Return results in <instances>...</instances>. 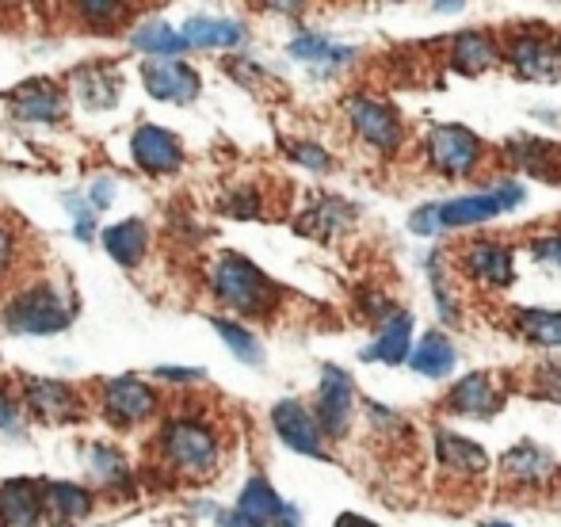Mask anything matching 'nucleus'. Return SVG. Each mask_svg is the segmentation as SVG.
I'll use <instances>...</instances> for the list:
<instances>
[{
    "mask_svg": "<svg viewBox=\"0 0 561 527\" xmlns=\"http://www.w3.org/2000/svg\"><path fill=\"white\" fill-rule=\"evenodd\" d=\"M512 333L535 348L558 352L561 348V310H542V306H516L512 310Z\"/></svg>",
    "mask_w": 561,
    "mask_h": 527,
    "instance_id": "26",
    "label": "nucleus"
},
{
    "mask_svg": "<svg viewBox=\"0 0 561 527\" xmlns=\"http://www.w3.org/2000/svg\"><path fill=\"white\" fill-rule=\"evenodd\" d=\"M336 527H382V524L367 520V516H359V513H344V516H336Z\"/></svg>",
    "mask_w": 561,
    "mask_h": 527,
    "instance_id": "47",
    "label": "nucleus"
},
{
    "mask_svg": "<svg viewBox=\"0 0 561 527\" xmlns=\"http://www.w3.org/2000/svg\"><path fill=\"white\" fill-rule=\"evenodd\" d=\"M104 413L112 424H138L157 413V394L134 375L104 382Z\"/></svg>",
    "mask_w": 561,
    "mask_h": 527,
    "instance_id": "16",
    "label": "nucleus"
},
{
    "mask_svg": "<svg viewBox=\"0 0 561 527\" xmlns=\"http://www.w3.org/2000/svg\"><path fill=\"white\" fill-rule=\"evenodd\" d=\"M504 61L519 81L558 84L561 81V31L542 20H516L504 27Z\"/></svg>",
    "mask_w": 561,
    "mask_h": 527,
    "instance_id": "3",
    "label": "nucleus"
},
{
    "mask_svg": "<svg viewBox=\"0 0 561 527\" xmlns=\"http://www.w3.org/2000/svg\"><path fill=\"white\" fill-rule=\"evenodd\" d=\"M130 149H134V161L146 172H153V176H172V172L184 164V146H180V138L164 127H153V123L134 130Z\"/></svg>",
    "mask_w": 561,
    "mask_h": 527,
    "instance_id": "17",
    "label": "nucleus"
},
{
    "mask_svg": "<svg viewBox=\"0 0 561 527\" xmlns=\"http://www.w3.org/2000/svg\"><path fill=\"white\" fill-rule=\"evenodd\" d=\"M290 58L302 61V66H310L318 77H336L344 66H352L355 61V46H344V43H333L329 35H318V31H302V35L290 38Z\"/></svg>",
    "mask_w": 561,
    "mask_h": 527,
    "instance_id": "20",
    "label": "nucleus"
},
{
    "mask_svg": "<svg viewBox=\"0 0 561 527\" xmlns=\"http://www.w3.org/2000/svg\"><path fill=\"white\" fill-rule=\"evenodd\" d=\"M344 115L352 123L355 138L375 149V153H398L409 138V127L398 115V107L378 96V92H352L344 100Z\"/></svg>",
    "mask_w": 561,
    "mask_h": 527,
    "instance_id": "7",
    "label": "nucleus"
},
{
    "mask_svg": "<svg viewBox=\"0 0 561 527\" xmlns=\"http://www.w3.org/2000/svg\"><path fill=\"white\" fill-rule=\"evenodd\" d=\"M141 81H146V92L164 104H192L199 96L203 81L195 69H187L184 61H169V58H157L141 66Z\"/></svg>",
    "mask_w": 561,
    "mask_h": 527,
    "instance_id": "15",
    "label": "nucleus"
},
{
    "mask_svg": "<svg viewBox=\"0 0 561 527\" xmlns=\"http://www.w3.org/2000/svg\"><path fill=\"white\" fill-rule=\"evenodd\" d=\"M413 313L409 310H398L390 321H386L382 329H378L375 341L363 348V359L367 364H386V367H398V364H409V356H413Z\"/></svg>",
    "mask_w": 561,
    "mask_h": 527,
    "instance_id": "23",
    "label": "nucleus"
},
{
    "mask_svg": "<svg viewBox=\"0 0 561 527\" xmlns=\"http://www.w3.org/2000/svg\"><path fill=\"white\" fill-rule=\"evenodd\" d=\"M496 470H501V482L508 485L512 493H550L558 490L561 482V462L535 439H519L508 451L496 459Z\"/></svg>",
    "mask_w": 561,
    "mask_h": 527,
    "instance_id": "9",
    "label": "nucleus"
},
{
    "mask_svg": "<svg viewBox=\"0 0 561 527\" xmlns=\"http://www.w3.org/2000/svg\"><path fill=\"white\" fill-rule=\"evenodd\" d=\"M531 261L550 267V272H561V230H550V233H539L531 238Z\"/></svg>",
    "mask_w": 561,
    "mask_h": 527,
    "instance_id": "38",
    "label": "nucleus"
},
{
    "mask_svg": "<svg viewBox=\"0 0 561 527\" xmlns=\"http://www.w3.org/2000/svg\"><path fill=\"white\" fill-rule=\"evenodd\" d=\"M439 409L450 416H470V421H489L504 409V382L493 371H470L447 387Z\"/></svg>",
    "mask_w": 561,
    "mask_h": 527,
    "instance_id": "11",
    "label": "nucleus"
},
{
    "mask_svg": "<svg viewBox=\"0 0 561 527\" xmlns=\"http://www.w3.org/2000/svg\"><path fill=\"white\" fill-rule=\"evenodd\" d=\"M153 375L161 382H187V387H192V382L207 379V371H199V367H157Z\"/></svg>",
    "mask_w": 561,
    "mask_h": 527,
    "instance_id": "44",
    "label": "nucleus"
},
{
    "mask_svg": "<svg viewBox=\"0 0 561 527\" xmlns=\"http://www.w3.org/2000/svg\"><path fill=\"white\" fill-rule=\"evenodd\" d=\"M210 325L218 329V336L226 341V348L233 352L241 364H249V367L264 364V348H260V341L244 325H237V321H229V318H210Z\"/></svg>",
    "mask_w": 561,
    "mask_h": 527,
    "instance_id": "33",
    "label": "nucleus"
},
{
    "mask_svg": "<svg viewBox=\"0 0 561 527\" xmlns=\"http://www.w3.org/2000/svg\"><path fill=\"white\" fill-rule=\"evenodd\" d=\"M313 416H318L325 439H344L355 421V382L344 367L325 364L318 382V401H313Z\"/></svg>",
    "mask_w": 561,
    "mask_h": 527,
    "instance_id": "10",
    "label": "nucleus"
},
{
    "mask_svg": "<svg viewBox=\"0 0 561 527\" xmlns=\"http://www.w3.org/2000/svg\"><path fill=\"white\" fill-rule=\"evenodd\" d=\"M275 527H302V516H298V508L295 505L283 508V516H279V524H275Z\"/></svg>",
    "mask_w": 561,
    "mask_h": 527,
    "instance_id": "48",
    "label": "nucleus"
},
{
    "mask_svg": "<svg viewBox=\"0 0 561 527\" xmlns=\"http://www.w3.org/2000/svg\"><path fill=\"white\" fill-rule=\"evenodd\" d=\"M218 527H249L237 513H218Z\"/></svg>",
    "mask_w": 561,
    "mask_h": 527,
    "instance_id": "49",
    "label": "nucleus"
},
{
    "mask_svg": "<svg viewBox=\"0 0 561 527\" xmlns=\"http://www.w3.org/2000/svg\"><path fill=\"white\" fill-rule=\"evenodd\" d=\"M272 428L290 451L298 455H310V459H329V447H325V432H321L318 416L306 401L298 398H283L272 405Z\"/></svg>",
    "mask_w": 561,
    "mask_h": 527,
    "instance_id": "12",
    "label": "nucleus"
},
{
    "mask_svg": "<svg viewBox=\"0 0 561 527\" xmlns=\"http://www.w3.org/2000/svg\"><path fill=\"white\" fill-rule=\"evenodd\" d=\"M283 508H287V501L272 490V482H267V478H260V474H252L249 482H244L241 497H237L233 513L241 516L249 527H275V524H279V516H283Z\"/></svg>",
    "mask_w": 561,
    "mask_h": 527,
    "instance_id": "25",
    "label": "nucleus"
},
{
    "mask_svg": "<svg viewBox=\"0 0 561 527\" xmlns=\"http://www.w3.org/2000/svg\"><path fill=\"white\" fill-rule=\"evenodd\" d=\"M462 8H466V4H436L432 12H462Z\"/></svg>",
    "mask_w": 561,
    "mask_h": 527,
    "instance_id": "50",
    "label": "nucleus"
},
{
    "mask_svg": "<svg viewBox=\"0 0 561 527\" xmlns=\"http://www.w3.org/2000/svg\"><path fill=\"white\" fill-rule=\"evenodd\" d=\"M352 222H355V203L336 199V195H318V199L295 218V230L306 233V238L329 241V238H340L344 230H352Z\"/></svg>",
    "mask_w": 561,
    "mask_h": 527,
    "instance_id": "21",
    "label": "nucleus"
},
{
    "mask_svg": "<svg viewBox=\"0 0 561 527\" xmlns=\"http://www.w3.org/2000/svg\"><path fill=\"white\" fill-rule=\"evenodd\" d=\"M226 69L237 77V81L244 84V89H260V84L267 81L264 69H260L256 61H249V58H229V61H226Z\"/></svg>",
    "mask_w": 561,
    "mask_h": 527,
    "instance_id": "41",
    "label": "nucleus"
},
{
    "mask_svg": "<svg viewBox=\"0 0 561 527\" xmlns=\"http://www.w3.org/2000/svg\"><path fill=\"white\" fill-rule=\"evenodd\" d=\"M485 527H516V524H508V520H489Z\"/></svg>",
    "mask_w": 561,
    "mask_h": 527,
    "instance_id": "51",
    "label": "nucleus"
},
{
    "mask_svg": "<svg viewBox=\"0 0 561 527\" xmlns=\"http://www.w3.org/2000/svg\"><path fill=\"white\" fill-rule=\"evenodd\" d=\"M112 199H115V180H96V184H92V192H89V203L96 210H104V207H112Z\"/></svg>",
    "mask_w": 561,
    "mask_h": 527,
    "instance_id": "46",
    "label": "nucleus"
},
{
    "mask_svg": "<svg viewBox=\"0 0 561 527\" xmlns=\"http://www.w3.org/2000/svg\"><path fill=\"white\" fill-rule=\"evenodd\" d=\"M118 69L112 66H89L77 73V96H81L84 107H92V112H107V107L118 100Z\"/></svg>",
    "mask_w": 561,
    "mask_h": 527,
    "instance_id": "31",
    "label": "nucleus"
},
{
    "mask_svg": "<svg viewBox=\"0 0 561 527\" xmlns=\"http://www.w3.org/2000/svg\"><path fill=\"white\" fill-rule=\"evenodd\" d=\"M424 161L432 172H439L444 180H466L478 176L481 164L489 157V146L481 141V134H473L462 123H436L424 134Z\"/></svg>",
    "mask_w": 561,
    "mask_h": 527,
    "instance_id": "5",
    "label": "nucleus"
},
{
    "mask_svg": "<svg viewBox=\"0 0 561 527\" xmlns=\"http://www.w3.org/2000/svg\"><path fill=\"white\" fill-rule=\"evenodd\" d=\"M157 447H161V459L172 470L192 478H207L218 467V459H222L218 432L207 421H192V416H180V421L164 424L161 436H157Z\"/></svg>",
    "mask_w": 561,
    "mask_h": 527,
    "instance_id": "4",
    "label": "nucleus"
},
{
    "mask_svg": "<svg viewBox=\"0 0 561 527\" xmlns=\"http://www.w3.org/2000/svg\"><path fill=\"white\" fill-rule=\"evenodd\" d=\"M130 46H134V50H141V54H153V58H169V61H176L180 54L192 50V46H187V38H184V31H176L172 23H164V20L141 23V27L130 35Z\"/></svg>",
    "mask_w": 561,
    "mask_h": 527,
    "instance_id": "30",
    "label": "nucleus"
},
{
    "mask_svg": "<svg viewBox=\"0 0 561 527\" xmlns=\"http://www.w3.org/2000/svg\"><path fill=\"white\" fill-rule=\"evenodd\" d=\"M222 210H226V215H233V218H260V215H264V199H260L256 187H241V192H233L222 203Z\"/></svg>",
    "mask_w": 561,
    "mask_h": 527,
    "instance_id": "39",
    "label": "nucleus"
},
{
    "mask_svg": "<svg viewBox=\"0 0 561 527\" xmlns=\"http://www.w3.org/2000/svg\"><path fill=\"white\" fill-rule=\"evenodd\" d=\"M504 61V43L489 27H466L447 38V66L458 77H485Z\"/></svg>",
    "mask_w": 561,
    "mask_h": 527,
    "instance_id": "13",
    "label": "nucleus"
},
{
    "mask_svg": "<svg viewBox=\"0 0 561 527\" xmlns=\"http://www.w3.org/2000/svg\"><path fill=\"white\" fill-rule=\"evenodd\" d=\"M146 245H149V230H146V222H138V218H126V222H115L104 230L107 256L123 267H138V261L146 256Z\"/></svg>",
    "mask_w": 561,
    "mask_h": 527,
    "instance_id": "29",
    "label": "nucleus"
},
{
    "mask_svg": "<svg viewBox=\"0 0 561 527\" xmlns=\"http://www.w3.org/2000/svg\"><path fill=\"white\" fill-rule=\"evenodd\" d=\"M432 444H436L439 467H444V474H450V478H466V482H473V478L489 474V467H493V459L485 455V447H481L478 439L458 436V432L436 428Z\"/></svg>",
    "mask_w": 561,
    "mask_h": 527,
    "instance_id": "19",
    "label": "nucleus"
},
{
    "mask_svg": "<svg viewBox=\"0 0 561 527\" xmlns=\"http://www.w3.org/2000/svg\"><path fill=\"white\" fill-rule=\"evenodd\" d=\"M210 290L222 306H229L241 318H267L279 306L283 287L275 279H267L249 256L222 253L210 267Z\"/></svg>",
    "mask_w": 561,
    "mask_h": 527,
    "instance_id": "2",
    "label": "nucleus"
},
{
    "mask_svg": "<svg viewBox=\"0 0 561 527\" xmlns=\"http://www.w3.org/2000/svg\"><path fill=\"white\" fill-rule=\"evenodd\" d=\"M524 390L542 401H561V364L558 359H542L535 364V371L524 379Z\"/></svg>",
    "mask_w": 561,
    "mask_h": 527,
    "instance_id": "34",
    "label": "nucleus"
},
{
    "mask_svg": "<svg viewBox=\"0 0 561 527\" xmlns=\"http://www.w3.org/2000/svg\"><path fill=\"white\" fill-rule=\"evenodd\" d=\"M46 508L58 513L61 520H81V516L92 513V493L73 482H54L46 485Z\"/></svg>",
    "mask_w": 561,
    "mask_h": 527,
    "instance_id": "32",
    "label": "nucleus"
},
{
    "mask_svg": "<svg viewBox=\"0 0 561 527\" xmlns=\"http://www.w3.org/2000/svg\"><path fill=\"white\" fill-rule=\"evenodd\" d=\"M287 157L302 164V169H310V172H329V169H333V153H329L321 141H306V138L287 141Z\"/></svg>",
    "mask_w": 561,
    "mask_h": 527,
    "instance_id": "36",
    "label": "nucleus"
},
{
    "mask_svg": "<svg viewBox=\"0 0 561 527\" xmlns=\"http://www.w3.org/2000/svg\"><path fill=\"white\" fill-rule=\"evenodd\" d=\"M89 203V199H84ZM77 195H66V207L73 210V218H77V238L81 241H89L92 238V230H96V207H84Z\"/></svg>",
    "mask_w": 561,
    "mask_h": 527,
    "instance_id": "42",
    "label": "nucleus"
},
{
    "mask_svg": "<svg viewBox=\"0 0 561 527\" xmlns=\"http://www.w3.org/2000/svg\"><path fill=\"white\" fill-rule=\"evenodd\" d=\"M428 275H432V290H436L439 318H444L447 325H455V318H458V302H455V290H450V283H447L444 253H432V256H428Z\"/></svg>",
    "mask_w": 561,
    "mask_h": 527,
    "instance_id": "35",
    "label": "nucleus"
},
{
    "mask_svg": "<svg viewBox=\"0 0 561 527\" xmlns=\"http://www.w3.org/2000/svg\"><path fill=\"white\" fill-rule=\"evenodd\" d=\"M12 107L20 119H31V123H58L66 115V100H61L58 89L50 84H23L20 92H12Z\"/></svg>",
    "mask_w": 561,
    "mask_h": 527,
    "instance_id": "28",
    "label": "nucleus"
},
{
    "mask_svg": "<svg viewBox=\"0 0 561 527\" xmlns=\"http://www.w3.org/2000/svg\"><path fill=\"white\" fill-rule=\"evenodd\" d=\"M77 12H81L84 20H92V23H118V15H126L130 8L112 4V0H89V4H81Z\"/></svg>",
    "mask_w": 561,
    "mask_h": 527,
    "instance_id": "40",
    "label": "nucleus"
},
{
    "mask_svg": "<svg viewBox=\"0 0 561 527\" xmlns=\"http://www.w3.org/2000/svg\"><path fill=\"white\" fill-rule=\"evenodd\" d=\"M527 199V187L519 180L504 176L496 180L493 187H481V192H466L455 195V199L444 203H424L409 215V226L421 238H436V233H450V230H470V226H485L493 218L516 210L519 203Z\"/></svg>",
    "mask_w": 561,
    "mask_h": 527,
    "instance_id": "1",
    "label": "nucleus"
},
{
    "mask_svg": "<svg viewBox=\"0 0 561 527\" xmlns=\"http://www.w3.org/2000/svg\"><path fill=\"white\" fill-rule=\"evenodd\" d=\"M23 428V409L20 401H15L12 394H8L4 387H0V432H20Z\"/></svg>",
    "mask_w": 561,
    "mask_h": 527,
    "instance_id": "43",
    "label": "nucleus"
},
{
    "mask_svg": "<svg viewBox=\"0 0 561 527\" xmlns=\"http://www.w3.org/2000/svg\"><path fill=\"white\" fill-rule=\"evenodd\" d=\"M409 367H413L416 375H424V379L439 382L458 367V348L450 344L447 333L432 329V333H424L421 341H416L413 356H409Z\"/></svg>",
    "mask_w": 561,
    "mask_h": 527,
    "instance_id": "27",
    "label": "nucleus"
},
{
    "mask_svg": "<svg viewBox=\"0 0 561 527\" xmlns=\"http://www.w3.org/2000/svg\"><path fill=\"white\" fill-rule=\"evenodd\" d=\"M23 401L43 421H77L84 413V398L61 379H23Z\"/></svg>",
    "mask_w": 561,
    "mask_h": 527,
    "instance_id": "18",
    "label": "nucleus"
},
{
    "mask_svg": "<svg viewBox=\"0 0 561 527\" xmlns=\"http://www.w3.org/2000/svg\"><path fill=\"white\" fill-rule=\"evenodd\" d=\"M46 508V485L35 478H8L0 485V524L8 527H35Z\"/></svg>",
    "mask_w": 561,
    "mask_h": 527,
    "instance_id": "22",
    "label": "nucleus"
},
{
    "mask_svg": "<svg viewBox=\"0 0 561 527\" xmlns=\"http://www.w3.org/2000/svg\"><path fill=\"white\" fill-rule=\"evenodd\" d=\"M501 161L542 184H561V146L539 134H512L501 146Z\"/></svg>",
    "mask_w": 561,
    "mask_h": 527,
    "instance_id": "14",
    "label": "nucleus"
},
{
    "mask_svg": "<svg viewBox=\"0 0 561 527\" xmlns=\"http://www.w3.org/2000/svg\"><path fill=\"white\" fill-rule=\"evenodd\" d=\"M455 272L466 275L481 290H508L516 283V253L508 241L496 238H466L450 253Z\"/></svg>",
    "mask_w": 561,
    "mask_h": 527,
    "instance_id": "8",
    "label": "nucleus"
},
{
    "mask_svg": "<svg viewBox=\"0 0 561 527\" xmlns=\"http://www.w3.org/2000/svg\"><path fill=\"white\" fill-rule=\"evenodd\" d=\"M12 261H15V233L0 222V275L12 272Z\"/></svg>",
    "mask_w": 561,
    "mask_h": 527,
    "instance_id": "45",
    "label": "nucleus"
},
{
    "mask_svg": "<svg viewBox=\"0 0 561 527\" xmlns=\"http://www.w3.org/2000/svg\"><path fill=\"white\" fill-rule=\"evenodd\" d=\"M184 38L195 50H229L249 38V27L241 20H226V15H192L184 23Z\"/></svg>",
    "mask_w": 561,
    "mask_h": 527,
    "instance_id": "24",
    "label": "nucleus"
},
{
    "mask_svg": "<svg viewBox=\"0 0 561 527\" xmlns=\"http://www.w3.org/2000/svg\"><path fill=\"white\" fill-rule=\"evenodd\" d=\"M73 321V302L61 295L50 283H38L27 287L4 306V325L12 333H27V336H54L61 329H69Z\"/></svg>",
    "mask_w": 561,
    "mask_h": 527,
    "instance_id": "6",
    "label": "nucleus"
},
{
    "mask_svg": "<svg viewBox=\"0 0 561 527\" xmlns=\"http://www.w3.org/2000/svg\"><path fill=\"white\" fill-rule=\"evenodd\" d=\"M89 462H92V470H96L100 482H107V485H115V482H123V478H126L123 455H118L115 447H107V444H96V447H92Z\"/></svg>",
    "mask_w": 561,
    "mask_h": 527,
    "instance_id": "37",
    "label": "nucleus"
}]
</instances>
